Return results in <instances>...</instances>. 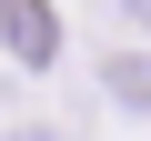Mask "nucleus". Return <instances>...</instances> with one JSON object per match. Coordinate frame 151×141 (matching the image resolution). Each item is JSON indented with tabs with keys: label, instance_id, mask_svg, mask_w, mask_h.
<instances>
[{
	"label": "nucleus",
	"instance_id": "1",
	"mask_svg": "<svg viewBox=\"0 0 151 141\" xmlns=\"http://www.w3.org/2000/svg\"><path fill=\"white\" fill-rule=\"evenodd\" d=\"M0 40H10L30 70L60 60V20H50V0H0Z\"/></svg>",
	"mask_w": 151,
	"mask_h": 141
},
{
	"label": "nucleus",
	"instance_id": "2",
	"mask_svg": "<svg viewBox=\"0 0 151 141\" xmlns=\"http://www.w3.org/2000/svg\"><path fill=\"white\" fill-rule=\"evenodd\" d=\"M111 91H121V101H141V111H151V60H121V70H111Z\"/></svg>",
	"mask_w": 151,
	"mask_h": 141
},
{
	"label": "nucleus",
	"instance_id": "3",
	"mask_svg": "<svg viewBox=\"0 0 151 141\" xmlns=\"http://www.w3.org/2000/svg\"><path fill=\"white\" fill-rule=\"evenodd\" d=\"M131 20H151V0H131Z\"/></svg>",
	"mask_w": 151,
	"mask_h": 141
}]
</instances>
